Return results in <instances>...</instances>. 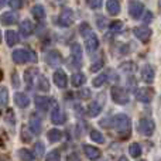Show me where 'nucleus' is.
<instances>
[{
    "instance_id": "obj_1",
    "label": "nucleus",
    "mask_w": 161,
    "mask_h": 161,
    "mask_svg": "<svg viewBox=\"0 0 161 161\" xmlns=\"http://www.w3.org/2000/svg\"><path fill=\"white\" fill-rule=\"evenodd\" d=\"M113 125L116 131L120 134V136H130V129H131V122L129 119V116L120 113L116 114L113 117Z\"/></svg>"
},
{
    "instance_id": "obj_2",
    "label": "nucleus",
    "mask_w": 161,
    "mask_h": 161,
    "mask_svg": "<svg viewBox=\"0 0 161 161\" xmlns=\"http://www.w3.org/2000/svg\"><path fill=\"white\" fill-rule=\"evenodd\" d=\"M110 93H112V99H113V102L117 103V105H126V103L129 102L127 92H126L123 88H120V86H112Z\"/></svg>"
},
{
    "instance_id": "obj_3",
    "label": "nucleus",
    "mask_w": 161,
    "mask_h": 161,
    "mask_svg": "<svg viewBox=\"0 0 161 161\" xmlns=\"http://www.w3.org/2000/svg\"><path fill=\"white\" fill-rule=\"evenodd\" d=\"M82 65V48L79 44H74L71 47V58L69 67L71 68H80Z\"/></svg>"
},
{
    "instance_id": "obj_4",
    "label": "nucleus",
    "mask_w": 161,
    "mask_h": 161,
    "mask_svg": "<svg viewBox=\"0 0 161 161\" xmlns=\"http://www.w3.org/2000/svg\"><path fill=\"white\" fill-rule=\"evenodd\" d=\"M137 129H139V133H142L143 136H151L154 133V129H156V125L151 119H140L139 125H137Z\"/></svg>"
},
{
    "instance_id": "obj_5",
    "label": "nucleus",
    "mask_w": 161,
    "mask_h": 161,
    "mask_svg": "<svg viewBox=\"0 0 161 161\" xmlns=\"http://www.w3.org/2000/svg\"><path fill=\"white\" fill-rule=\"evenodd\" d=\"M11 59H13L16 64H24V62H27V61H31L33 55H31V53L27 50H16L11 54Z\"/></svg>"
},
{
    "instance_id": "obj_6",
    "label": "nucleus",
    "mask_w": 161,
    "mask_h": 161,
    "mask_svg": "<svg viewBox=\"0 0 161 161\" xmlns=\"http://www.w3.org/2000/svg\"><path fill=\"white\" fill-rule=\"evenodd\" d=\"M44 59H45V62H47L50 67H53V68L61 65V62H62L61 54H59L58 51H55V50H51V51H48V53H45Z\"/></svg>"
},
{
    "instance_id": "obj_7",
    "label": "nucleus",
    "mask_w": 161,
    "mask_h": 161,
    "mask_svg": "<svg viewBox=\"0 0 161 161\" xmlns=\"http://www.w3.org/2000/svg\"><path fill=\"white\" fill-rule=\"evenodd\" d=\"M72 23H74V11L71 8L65 7L58 17V24L62 25V27H69Z\"/></svg>"
},
{
    "instance_id": "obj_8",
    "label": "nucleus",
    "mask_w": 161,
    "mask_h": 161,
    "mask_svg": "<svg viewBox=\"0 0 161 161\" xmlns=\"http://www.w3.org/2000/svg\"><path fill=\"white\" fill-rule=\"evenodd\" d=\"M143 10H144V6H143V3L139 2V0H131V2L129 3V14H130L133 19H139V17L142 16Z\"/></svg>"
},
{
    "instance_id": "obj_9",
    "label": "nucleus",
    "mask_w": 161,
    "mask_h": 161,
    "mask_svg": "<svg viewBox=\"0 0 161 161\" xmlns=\"http://www.w3.org/2000/svg\"><path fill=\"white\" fill-rule=\"evenodd\" d=\"M38 75H40V72L37 68H28L24 72V80H25V85H27L28 89L34 88V83H36V79Z\"/></svg>"
},
{
    "instance_id": "obj_10",
    "label": "nucleus",
    "mask_w": 161,
    "mask_h": 161,
    "mask_svg": "<svg viewBox=\"0 0 161 161\" xmlns=\"http://www.w3.org/2000/svg\"><path fill=\"white\" fill-rule=\"evenodd\" d=\"M133 33L142 42H147L151 37V30L148 27H134Z\"/></svg>"
},
{
    "instance_id": "obj_11",
    "label": "nucleus",
    "mask_w": 161,
    "mask_h": 161,
    "mask_svg": "<svg viewBox=\"0 0 161 161\" xmlns=\"http://www.w3.org/2000/svg\"><path fill=\"white\" fill-rule=\"evenodd\" d=\"M51 122L54 125H64L65 123V113L57 105H54V109L51 110Z\"/></svg>"
},
{
    "instance_id": "obj_12",
    "label": "nucleus",
    "mask_w": 161,
    "mask_h": 161,
    "mask_svg": "<svg viewBox=\"0 0 161 161\" xmlns=\"http://www.w3.org/2000/svg\"><path fill=\"white\" fill-rule=\"evenodd\" d=\"M136 97L139 102L148 103L153 99V91L148 88H142V89H139V91H136Z\"/></svg>"
},
{
    "instance_id": "obj_13",
    "label": "nucleus",
    "mask_w": 161,
    "mask_h": 161,
    "mask_svg": "<svg viewBox=\"0 0 161 161\" xmlns=\"http://www.w3.org/2000/svg\"><path fill=\"white\" fill-rule=\"evenodd\" d=\"M97 47H99V40H97V37L92 33L91 36H88L85 38V48L88 53H95V51L97 50Z\"/></svg>"
},
{
    "instance_id": "obj_14",
    "label": "nucleus",
    "mask_w": 161,
    "mask_h": 161,
    "mask_svg": "<svg viewBox=\"0 0 161 161\" xmlns=\"http://www.w3.org/2000/svg\"><path fill=\"white\" fill-rule=\"evenodd\" d=\"M54 82H55V85L58 86V88H61V89L67 88V83H68L67 74H65L62 69L55 71V72H54Z\"/></svg>"
},
{
    "instance_id": "obj_15",
    "label": "nucleus",
    "mask_w": 161,
    "mask_h": 161,
    "mask_svg": "<svg viewBox=\"0 0 161 161\" xmlns=\"http://www.w3.org/2000/svg\"><path fill=\"white\" fill-rule=\"evenodd\" d=\"M41 129H42L41 119H40L37 114H33V116L30 117V130L33 131L34 134H40L41 133Z\"/></svg>"
},
{
    "instance_id": "obj_16",
    "label": "nucleus",
    "mask_w": 161,
    "mask_h": 161,
    "mask_svg": "<svg viewBox=\"0 0 161 161\" xmlns=\"http://www.w3.org/2000/svg\"><path fill=\"white\" fill-rule=\"evenodd\" d=\"M34 31V24L30 20H23L21 24H20V33L23 37H30Z\"/></svg>"
},
{
    "instance_id": "obj_17",
    "label": "nucleus",
    "mask_w": 161,
    "mask_h": 161,
    "mask_svg": "<svg viewBox=\"0 0 161 161\" xmlns=\"http://www.w3.org/2000/svg\"><path fill=\"white\" fill-rule=\"evenodd\" d=\"M83 151H85V156L89 160H99L100 158V150L93 146H83Z\"/></svg>"
},
{
    "instance_id": "obj_18",
    "label": "nucleus",
    "mask_w": 161,
    "mask_h": 161,
    "mask_svg": "<svg viewBox=\"0 0 161 161\" xmlns=\"http://www.w3.org/2000/svg\"><path fill=\"white\" fill-rule=\"evenodd\" d=\"M102 108H103V105L99 102V100L91 102V103H89V106H88V114L91 117H96L97 114L102 112Z\"/></svg>"
},
{
    "instance_id": "obj_19",
    "label": "nucleus",
    "mask_w": 161,
    "mask_h": 161,
    "mask_svg": "<svg viewBox=\"0 0 161 161\" xmlns=\"http://www.w3.org/2000/svg\"><path fill=\"white\" fill-rule=\"evenodd\" d=\"M106 10L110 16H117L120 13V3L117 0H108L106 3Z\"/></svg>"
},
{
    "instance_id": "obj_20",
    "label": "nucleus",
    "mask_w": 161,
    "mask_h": 161,
    "mask_svg": "<svg viewBox=\"0 0 161 161\" xmlns=\"http://www.w3.org/2000/svg\"><path fill=\"white\" fill-rule=\"evenodd\" d=\"M14 102H16V105L20 106V108H27V106L30 105V99L27 97V95L21 93V92L14 93Z\"/></svg>"
},
{
    "instance_id": "obj_21",
    "label": "nucleus",
    "mask_w": 161,
    "mask_h": 161,
    "mask_svg": "<svg viewBox=\"0 0 161 161\" xmlns=\"http://www.w3.org/2000/svg\"><path fill=\"white\" fill-rule=\"evenodd\" d=\"M34 86H36L38 91H42V92L50 91V82H48L47 78H45V76H42V75H38V76H37Z\"/></svg>"
},
{
    "instance_id": "obj_22",
    "label": "nucleus",
    "mask_w": 161,
    "mask_h": 161,
    "mask_svg": "<svg viewBox=\"0 0 161 161\" xmlns=\"http://www.w3.org/2000/svg\"><path fill=\"white\" fill-rule=\"evenodd\" d=\"M142 79L144 80L146 83H151L154 80V69L150 67V65H146L142 71Z\"/></svg>"
},
{
    "instance_id": "obj_23",
    "label": "nucleus",
    "mask_w": 161,
    "mask_h": 161,
    "mask_svg": "<svg viewBox=\"0 0 161 161\" xmlns=\"http://www.w3.org/2000/svg\"><path fill=\"white\" fill-rule=\"evenodd\" d=\"M0 20H2V23H3L4 25H11V24H14V23L17 21V17H16V14H13V13H10V11H7V13H3V14H2Z\"/></svg>"
},
{
    "instance_id": "obj_24",
    "label": "nucleus",
    "mask_w": 161,
    "mask_h": 161,
    "mask_svg": "<svg viewBox=\"0 0 161 161\" xmlns=\"http://www.w3.org/2000/svg\"><path fill=\"white\" fill-rule=\"evenodd\" d=\"M36 106L40 109V110L45 112L48 109V106H50V99L45 96H37L36 97Z\"/></svg>"
},
{
    "instance_id": "obj_25",
    "label": "nucleus",
    "mask_w": 161,
    "mask_h": 161,
    "mask_svg": "<svg viewBox=\"0 0 161 161\" xmlns=\"http://www.w3.org/2000/svg\"><path fill=\"white\" fill-rule=\"evenodd\" d=\"M17 156H19V158L21 161H33L36 158V156H34L30 150H27V148H20Z\"/></svg>"
},
{
    "instance_id": "obj_26",
    "label": "nucleus",
    "mask_w": 161,
    "mask_h": 161,
    "mask_svg": "<svg viewBox=\"0 0 161 161\" xmlns=\"http://www.w3.org/2000/svg\"><path fill=\"white\" fill-rule=\"evenodd\" d=\"M6 41H7L8 47H13V45H16L17 42H19V36L16 34V31L8 30L7 33H6Z\"/></svg>"
},
{
    "instance_id": "obj_27",
    "label": "nucleus",
    "mask_w": 161,
    "mask_h": 161,
    "mask_svg": "<svg viewBox=\"0 0 161 161\" xmlns=\"http://www.w3.org/2000/svg\"><path fill=\"white\" fill-rule=\"evenodd\" d=\"M31 13H33V16L36 17V19H38V20L45 19V10H44V7H42L41 4L34 6V7L31 8Z\"/></svg>"
},
{
    "instance_id": "obj_28",
    "label": "nucleus",
    "mask_w": 161,
    "mask_h": 161,
    "mask_svg": "<svg viewBox=\"0 0 161 161\" xmlns=\"http://www.w3.org/2000/svg\"><path fill=\"white\" fill-rule=\"evenodd\" d=\"M61 137H62V133L58 130V129H53V130H50L47 133V139L50 140L51 143L59 142V140H61Z\"/></svg>"
},
{
    "instance_id": "obj_29",
    "label": "nucleus",
    "mask_w": 161,
    "mask_h": 161,
    "mask_svg": "<svg viewBox=\"0 0 161 161\" xmlns=\"http://www.w3.org/2000/svg\"><path fill=\"white\" fill-rule=\"evenodd\" d=\"M85 80H86L85 75H83V74H80V72H78V74H74V75H72L71 82H72V86H82L83 83H85Z\"/></svg>"
},
{
    "instance_id": "obj_30",
    "label": "nucleus",
    "mask_w": 161,
    "mask_h": 161,
    "mask_svg": "<svg viewBox=\"0 0 161 161\" xmlns=\"http://www.w3.org/2000/svg\"><path fill=\"white\" fill-rule=\"evenodd\" d=\"M106 79H108V75H106V74H100V75H97V76H95L93 78L92 85H93L95 88H100V86L106 82Z\"/></svg>"
},
{
    "instance_id": "obj_31",
    "label": "nucleus",
    "mask_w": 161,
    "mask_h": 161,
    "mask_svg": "<svg viewBox=\"0 0 161 161\" xmlns=\"http://www.w3.org/2000/svg\"><path fill=\"white\" fill-rule=\"evenodd\" d=\"M129 153H130L131 157H140V154H142V147H140L139 143H133V144L129 147Z\"/></svg>"
},
{
    "instance_id": "obj_32",
    "label": "nucleus",
    "mask_w": 161,
    "mask_h": 161,
    "mask_svg": "<svg viewBox=\"0 0 161 161\" xmlns=\"http://www.w3.org/2000/svg\"><path fill=\"white\" fill-rule=\"evenodd\" d=\"M79 33H80V36L82 37H88V36H91L92 33H93V31H92V28L89 27V24L88 23H82V24L79 25Z\"/></svg>"
},
{
    "instance_id": "obj_33",
    "label": "nucleus",
    "mask_w": 161,
    "mask_h": 161,
    "mask_svg": "<svg viewBox=\"0 0 161 161\" xmlns=\"http://www.w3.org/2000/svg\"><path fill=\"white\" fill-rule=\"evenodd\" d=\"M91 139H92V142H95V143H103L105 142L103 134L100 133V131H97V130H92L91 131Z\"/></svg>"
},
{
    "instance_id": "obj_34",
    "label": "nucleus",
    "mask_w": 161,
    "mask_h": 161,
    "mask_svg": "<svg viewBox=\"0 0 161 161\" xmlns=\"http://www.w3.org/2000/svg\"><path fill=\"white\" fill-rule=\"evenodd\" d=\"M7 100H8V92H7V89L3 86V88H0V105L2 106L7 105Z\"/></svg>"
},
{
    "instance_id": "obj_35",
    "label": "nucleus",
    "mask_w": 161,
    "mask_h": 161,
    "mask_svg": "<svg viewBox=\"0 0 161 161\" xmlns=\"http://www.w3.org/2000/svg\"><path fill=\"white\" fill-rule=\"evenodd\" d=\"M59 160H61V156H59L58 150L50 151V154H47V157H45V161H59Z\"/></svg>"
},
{
    "instance_id": "obj_36",
    "label": "nucleus",
    "mask_w": 161,
    "mask_h": 161,
    "mask_svg": "<svg viewBox=\"0 0 161 161\" xmlns=\"http://www.w3.org/2000/svg\"><path fill=\"white\" fill-rule=\"evenodd\" d=\"M123 28V23L122 21H113L110 24V27H109V30L112 31V33H120Z\"/></svg>"
},
{
    "instance_id": "obj_37",
    "label": "nucleus",
    "mask_w": 161,
    "mask_h": 161,
    "mask_svg": "<svg viewBox=\"0 0 161 161\" xmlns=\"http://www.w3.org/2000/svg\"><path fill=\"white\" fill-rule=\"evenodd\" d=\"M36 154H37V157H42L44 156V153H45V147H44V143H41V142H38V143H36Z\"/></svg>"
},
{
    "instance_id": "obj_38",
    "label": "nucleus",
    "mask_w": 161,
    "mask_h": 161,
    "mask_svg": "<svg viewBox=\"0 0 161 161\" xmlns=\"http://www.w3.org/2000/svg\"><path fill=\"white\" fill-rule=\"evenodd\" d=\"M86 4L93 10H97V8L102 7V0H86Z\"/></svg>"
},
{
    "instance_id": "obj_39",
    "label": "nucleus",
    "mask_w": 161,
    "mask_h": 161,
    "mask_svg": "<svg viewBox=\"0 0 161 161\" xmlns=\"http://www.w3.org/2000/svg\"><path fill=\"white\" fill-rule=\"evenodd\" d=\"M8 4L13 8H21L23 6V0H8Z\"/></svg>"
},
{
    "instance_id": "obj_40",
    "label": "nucleus",
    "mask_w": 161,
    "mask_h": 161,
    "mask_svg": "<svg viewBox=\"0 0 161 161\" xmlns=\"http://www.w3.org/2000/svg\"><path fill=\"white\" fill-rule=\"evenodd\" d=\"M102 67H103V61H102V59H99V61H96L91 67V71H92V72H96V71H99Z\"/></svg>"
},
{
    "instance_id": "obj_41",
    "label": "nucleus",
    "mask_w": 161,
    "mask_h": 161,
    "mask_svg": "<svg viewBox=\"0 0 161 161\" xmlns=\"http://www.w3.org/2000/svg\"><path fill=\"white\" fill-rule=\"evenodd\" d=\"M79 96L82 99H89L91 97V91L89 89H82V91H79Z\"/></svg>"
},
{
    "instance_id": "obj_42",
    "label": "nucleus",
    "mask_w": 161,
    "mask_h": 161,
    "mask_svg": "<svg viewBox=\"0 0 161 161\" xmlns=\"http://www.w3.org/2000/svg\"><path fill=\"white\" fill-rule=\"evenodd\" d=\"M151 20H153V14H151L150 11H147V13L144 14V17H143V21H144V23H150Z\"/></svg>"
},
{
    "instance_id": "obj_43",
    "label": "nucleus",
    "mask_w": 161,
    "mask_h": 161,
    "mask_svg": "<svg viewBox=\"0 0 161 161\" xmlns=\"http://www.w3.org/2000/svg\"><path fill=\"white\" fill-rule=\"evenodd\" d=\"M96 19H97V27H99L100 30H103V28H105V24H103V20L105 19H103V16H97Z\"/></svg>"
},
{
    "instance_id": "obj_44",
    "label": "nucleus",
    "mask_w": 161,
    "mask_h": 161,
    "mask_svg": "<svg viewBox=\"0 0 161 161\" xmlns=\"http://www.w3.org/2000/svg\"><path fill=\"white\" fill-rule=\"evenodd\" d=\"M21 134H23V140H24V142H30V140H31V136H30V134H28V133L25 134V133H24V127H23V133H21Z\"/></svg>"
},
{
    "instance_id": "obj_45",
    "label": "nucleus",
    "mask_w": 161,
    "mask_h": 161,
    "mask_svg": "<svg viewBox=\"0 0 161 161\" xmlns=\"http://www.w3.org/2000/svg\"><path fill=\"white\" fill-rule=\"evenodd\" d=\"M68 161H79V157L74 153V154H71V156L68 157Z\"/></svg>"
},
{
    "instance_id": "obj_46",
    "label": "nucleus",
    "mask_w": 161,
    "mask_h": 161,
    "mask_svg": "<svg viewBox=\"0 0 161 161\" xmlns=\"http://www.w3.org/2000/svg\"><path fill=\"white\" fill-rule=\"evenodd\" d=\"M13 83L16 85V88L20 85V83H19V79H17V74H13Z\"/></svg>"
},
{
    "instance_id": "obj_47",
    "label": "nucleus",
    "mask_w": 161,
    "mask_h": 161,
    "mask_svg": "<svg viewBox=\"0 0 161 161\" xmlns=\"http://www.w3.org/2000/svg\"><path fill=\"white\" fill-rule=\"evenodd\" d=\"M4 4H6V0H0V8L4 7Z\"/></svg>"
},
{
    "instance_id": "obj_48",
    "label": "nucleus",
    "mask_w": 161,
    "mask_h": 161,
    "mask_svg": "<svg viewBox=\"0 0 161 161\" xmlns=\"http://www.w3.org/2000/svg\"><path fill=\"white\" fill-rule=\"evenodd\" d=\"M119 161H129V160L126 158V157H120V158H119Z\"/></svg>"
},
{
    "instance_id": "obj_49",
    "label": "nucleus",
    "mask_w": 161,
    "mask_h": 161,
    "mask_svg": "<svg viewBox=\"0 0 161 161\" xmlns=\"http://www.w3.org/2000/svg\"><path fill=\"white\" fill-rule=\"evenodd\" d=\"M0 42H2V31H0Z\"/></svg>"
},
{
    "instance_id": "obj_50",
    "label": "nucleus",
    "mask_w": 161,
    "mask_h": 161,
    "mask_svg": "<svg viewBox=\"0 0 161 161\" xmlns=\"http://www.w3.org/2000/svg\"><path fill=\"white\" fill-rule=\"evenodd\" d=\"M140 161H146V160H140Z\"/></svg>"
},
{
    "instance_id": "obj_51",
    "label": "nucleus",
    "mask_w": 161,
    "mask_h": 161,
    "mask_svg": "<svg viewBox=\"0 0 161 161\" xmlns=\"http://www.w3.org/2000/svg\"><path fill=\"white\" fill-rule=\"evenodd\" d=\"M0 161H2V160H0Z\"/></svg>"
}]
</instances>
